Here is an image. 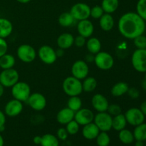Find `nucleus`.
I'll return each instance as SVG.
<instances>
[{
  "label": "nucleus",
  "mask_w": 146,
  "mask_h": 146,
  "mask_svg": "<svg viewBox=\"0 0 146 146\" xmlns=\"http://www.w3.org/2000/svg\"><path fill=\"white\" fill-rule=\"evenodd\" d=\"M118 30L123 36L128 39L143 34L145 22L137 13L127 12L123 14L118 21Z\"/></svg>",
  "instance_id": "f257e3e1"
},
{
  "label": "nucleus",
  "mask_w": 146,
  "mask_h": 146,
  "mask_svg": "<svg viewBox=\"0 0 146 146\" xmlns=\"http://www.w3.org/2000/svg\"><path fill=\"white\" fill-rule=\"evenodd\" d=\"M62 88L64 93L69 97L79 96L83 91L81 80L75 78L73 76L67 77L64 79Z\"/></svg>",
  "instance_id": "f03ea898"
},
{
  "label": "nucleus",
  "mask_w": 146,
  "mask_h": 146,
  "mask_svg": "<svg viewBox=\"0 0 146 146\" xmlns=\"http://www.w3.org/2000/svg\"><path fill=\"white\" fill-rule=\"evenodd\" d=\"M11 95L14 99L24 102L31 95V88L27 83L18 81L11 87Z\"/></svg>",
  "instance_id": "7ed1b4c3"
},
{
  "label": "nucleus",
  "mask_w": 146,
  "mask_h": 146,
  "mask_svg": "<svg viewBox=\"0 0 146 146\" xmlns=\"http://www.w3.org/2000/svg\"><path fill=\"white\" fill-rule=\"evenodd\" d=\"M19 79L18 71L14 68L4 69L0 73V84H2L4 88H10L17 84Z\"/></svg>",
  "instance_id": "20e7f679"
},
{
  "label": "nucleus",
  "mask_w": 146,
  "mask_h": 146,
  "mask_svg": "<svg viewBox=\"0 0 146 146\" xmlns=\"http://www.w3.org/2000/svg\"><path fill=\"white\" fill-rule=\"evenodd\" d=\"M113 117L107 111L99 112L94 115V123L99 128L100 131L108 132L112 129Z\"/></svg>",
  "instance_id": "39448f33"
},
{
  "label": "nucleus",
  "mask_w": 146,
  "mask_h": 146,
  "mask_svg": "<svg viewBox=\"0 0 146 146\" xmlns=\"http://www.w3.org/2000/svg\"><path fill=\"white\" fill-rule=\"evenodd\" d=\"M94 63L99 69L106 71L112 68L114 65L113 57L105 51H100L95 55Z\"/></svg>",
  "instance_id": "423d86ee"
},
{
  "label": "nucleus",
  "mask_w": 146,
  "mask_h": 146,
  "mask_svg": "<svg viewBox=\"0 0 146 146\" xmlns=\"http://www.w3.org/2000/svg\"><path fill=\"white\" fill-rule=\"evenodd\" d=\"M69 12L75 20L88 19L91 14V7L86 3L78 2L72 6Z\"/></svg>",
  "instance_id": "0eeeda50"
},
{
  "label": "nucleus",
  "mask_w": 146,
  "mask_h": 146,
  "mask_svg": "<svg viewBox=\"0 0 146 146\" xmlns=\"http://www.w3.org/2000/svg\"><path fill=\"white\" fill-rule=\"evenodd\" d=\"M131 62L135 70L138 72L145 73L146 71V48H137L133 54Z\"/></svg>",
  "instance_id": "6e6552de"
},
{
  "label": "nucleus",
  "mask_w": 146,
  "mask_h": 146,
  "mask_svg": "<svg viewBox=\"0 0 146 146\" xmlns=\"http://www.w3.org/2000/svg\"><path fill=\"white\" fill-rule=\"evenodd\" d=\"M18 58L24 63H31L36 57V52L34 48L29 44H21L17 51Z\"/></svg>",
  "instance_id": "1a4fd4ad"
},
{
  "label": "nucleus",
  "mask_w": 146,
  "mask_h": 146,
  "mask_svg": "<svg viewBox=\"0 0 146 146\" xmlns=\"http://www.w3.org/2000/svg\"><path fill=\"white\" fill-rule=\"evenodd\" d=\"M127 123L133 126H137L145 121V115L140 108H132L128 109L125 113Z\"/></svg>",
  "instance_id": "9d476101"
},
{
  "label": "nucleus",
  "mask_w": 146,
  "mask_h": 146,
  "mask_svg": "<svg viewBox=\"0 0 146 146\" xmlns=\"http://www.w3.org/2000/svg\"><path fill=\"white\" fill-rule=\"evenodd\" d=\"M38 55L40 60L46 64H53L57 59L56 51L51 46L44 45L40 47L38 51Z\"/></svg>",
  "instance_id": "9b49d317"
},
{
  "label": "nucleus",
  "mask_w": 146,
  "mask_h": 146,
  "mask_svg": "<svg viewBox=\"0 0 146 146\" xmlns=\"http://www.w3.org/2000/svg\"><path fill=\"white\" fill-rule=\"evenodd\" d=\"M89 73V67L86 61L78 60L75 61L71 67V74L75 78L83 80L86 78Z\"/></svg>",
  "instance_id": "f8f14e48"
},
{
  "label": "nucleus",
  "mask_w": 146,
  "mask_h": 146,
  "mask_svg": "<svg viewBox=\"0 0 146 146\" xmlns=\"http://www.w3.org/2000/svg\"><path fill=\"white\" fill-rule=\"evenodd\" d=\"M27 102L33 110L36 111H42L46 106V99L44 95L39 93L31 94Z\"/></svg>",
  "instance_id": "ddd939ff"
},
{
  "label": "nucleus",
  "mask_w": 146,
  "mask_h": 146,
  "mask_svg": "<svg viewBox=\"0 0 146 146\" xmlns=\"http://www.w3.org/2000/svg\"><path fill=\"white\" fill-rule=\"evenodd\" d=\"M94 114L88 108H81L74 115V120L80 125H85L94 121Z\"/></svg>",
  "instance_id": "4468645a"
},
{
  "label": "nucleus",
  "mask_w": 146,
  "mask_h": 146,
  "mask_svg": "<svg viewBox=\"0 0 146 146\" xmlns=\"http://www.w3.org/2000/svg\"><path fill=\"white\" fill-rule=\"evenodd\" d=\"M22 110V102L14 98L6 104L4 107V113L9 117H15L19 115Z\"/></svg>",
  "instance_id": "2eb2a0df"
},
{
  "label": "nucleus",
  "mask_w": 146,
  "mask_h": 146,
  "mask_svg": "<svg viewBox=\"0 0 146 146\" xmlns=\"http://www.w3.org/2000/svg\"><path fill=\"white\" fill-rule=\"evenodd\" d=\"M91 104L93 108L98 113L107 111L109 106L108 99L101 94H96L93 96Z\"/></svg>",
  "instance_id": "dca6fc26"
},
{
  "label": "nucleus",
  "mask_w": 146,
  "mask_h": 146,
  "mask_svg": "<svg viewBox=\"0 0 146 146\" xmlns=\"http://www.w3.org/2000/svg\"><path fill=\"white\" fill-rule=\"evenodd\" d=\"M77 31L79 35L86 38H90L94 31V27L93 23L88 19L81 20L78 21L77 25Z\"/></svg>",
  "instance_id": "f3484780"
},
{
  "label": "nucleus",
  "mask_w": 146,
  "mask_h": 146,
  "mask_svg": "<svg viewBox=\"0 0 146 146\" xmlns=\"http://www.w3.org/2000/svg\"><path fill=\"white\" fill-rule=\"evenodd\" d=\"M100 132L101 131H100L99 128L93 122L84 125L82 128L83 136L84 137V138H86V140H89V141L95 140Z\"/></svg>",
  "instance_id": "a211bd4d"
},
{
  "label": "nucleus",
  "mask_w": 146,
  "mask_h": 146,
  "mask_svg": "<svg viewBox=\"0 0 146 146\" xmlns=\"http://www.w3.org/2000/svg\"><path fill=\"white\" fill-rule=\"evenodd\" d=\"M75 112L68 107L60 110L56 115V121L58 123L66 125L68 123L74 119Z\"/></svg>",
  "instance_id": "6ab92c4d"
},
{
  "label": "nucleus",
  "mask_w": 146,
  "mask_h": 146,
  "mask_svg": "<svg viewBox=\"0 0 146 146\" xmlns=\"http://www.w3.org/2000/svg\"><path fill=\"white\" fill-rule=\"evenodd\" d=\"M74 37L69 33H64L61 34L57 38V44L60 48L67 49L71 47L74 44Z\"/></svg>",
  "instance_id": "aec40b11"
},
{
  "label": "nucleus",
  "mask_w": 146,
  "mask_h": 146,
  "mask_svg": "<svg viewBox=\"0 0 146 146\" xmlns=\"http://www.w3.org/2000/svg\"><path fill=\"white\" fill-rule=\"evenodd\" d=\"M13 25L11 21L5 18H0V38H6L11 35Z\"/></svg>",
  "instance_id": "412c9836"
},
{
  "label": "nucleus",
  "mask_w": 146,
  "mask_h": 146,
  "mask_svg": "<svg viewBox=\"0 0 146 146\" xmlns=\"http://www.w3.org/2000/svg\"><path fill=\"white\" fill-rule=\"evenodd\" d=\"M100 27L105 31H109L114 27V19L111 14L104 13L99 19Z\"/></svg>",
  "instance_id": "4be33fe9"
},
{
  "label": "nucleus",
  "mask_w": 146,
  "mask_h": 146,
  "mask_svg": "<svg viewBox=\"0 0 146 146\" xmlns=\"http://www.w3.org/2000/svg\"><path fill=\"white\" fill-rule=\"evenodd\" d=\"M129 89L128 84L125 82L116 83L111 90V94L114 97H120L123 94H126Z\"/></svg>",
  "instance_id": "5701e85b"
},
{
  "label": "nucleus",
  "mask_w": 146,
  "mask_h": 146,
  "mask_svg": "<svg viewBox=\"0 0 146 146\" xmlns=\"http://www.w3.org/2000/svg\"><path fill=\"white\" fill-rule=\"evenodd\" d=\"M86 48L89 53L96 55L100 52L101 50V42L98 38L96 37L90 38L86 43Z\"/></svg>",
  "instance_id": "b1692460"
},
{
  "label": "nucleus",
  "mask_w": 146,
  "mask_h": 146,
  "mask_svg": "<svg viewBox=\"0 0 146 146\" xmlns=\"http://www.w3.org/2000/svg\"><path fill=\"white\" fill-rule=\"evenodd\" d=\"M127 121L125 119V117L123 114L120 113L118 115H115L113 118L112 121V128H113L115 131L119 132L121 130L125 128L127 125Z\"/></svg>",
  "instance_id": "393cba45"
},
{
  "label": "nucleus",
  "mask_w": 146,
  "mask_h": 146,
  "mask_svg": "<svg viewBox=\"0 0 146 146\" xmlns=\"http://www.w3.org/2000/svg\"><path fill=\"white\" fill-rule=\"evenodd\" d=\"M119 1L118 0H102L101 6L104 13L112 14L115 12L118 8Z\"/></svg>",
  "instance_id": "a878e982"
},
{
  "label": "nucleus",
  "mask_w": 146,
  "mask_h": 146,
  "mask_svg": "<svg viewBox=\"0 0 146 146\" xmlns=\"http://www.w3.org/2000/svg\"><path fill=\"white\" fill-rule=\"evenodd\" d=\"M15 58L11 54H5L0 57V68L3 70L13 68L15 65Z\"/></svg>",
  "instance_id": "bb28decb"
},
{
  "label": "nucleus",
  "mask_w": 146,
  "mask_h": 146,
  "mask_svg": "<svg viewBox=\"0 0 146 146\" xmlns=\"http://www.w3.org/2000/svg\"><path fill=\"white\" fill-rule=\"evenodd\" d=\"M118 138L122 143L125 144V145H129V144L133 143V141H135L133 133L131 131L125 129V128L119 131Z\"/></svg>",
  "instance_id": "cd10ccee"
},
{
  "label": "nucleus",
  "mask_w": 146,
  "mask_h": 146,
  "mask_svg": "<svg viewBox=\"0 0 146 146\" xmlns=\"http://www.w3.org/2000/svg\"><path fill=\"white\" fill-rule=\"evenodd\" d=\"M40 145L41 146H59V140L53 134H44L41 136V142Z\"/></svg>",
  "instance_id": "c85d7f7f"
},
{
  "label": "nucleus",
  "mask_w": 146,
  "mask_h": 146,
  "mask_svg": "<svg viewBox=\"0 0 146 146\" xmlns=\"http://www.w3.org/2000/svg\"><path fill=\"white\" fill-rule=\"evenodd\" d=\"M76 20L70 12H64L58 17V24L63 27H69L73 25Z\"/></svg>",
  "instance_id": "c756f323"
},
{
  "label": "nucleus",
  "mask_w": 146,
  "mask_h": 146,
  "mask_svg": "<svg viewBox=\"0 0 146 146\" xmlns=\"http://www.w3.org/2000/svg\"><path fill=\"white\" fill-rule=\"evenodd\" d=\"M134 138L135 141H146V123H143L135 126L133 131Z\"/></svg>",
  "instance_id": "7c9ffc66"
},
{
  "label": "nucleus",
  "mask_w": 146,
  "mask_h": 146,
  "mask_svg": "<svg viewBox=\"0 0 146 146\" xmlns=\"http://www.w3.org/2000/svg\"><path fill=\"white\" fill-rule=\"evenodd\" d=\"M97 87V81L94 77L87 76L84 78V82L82 83L83 91L85 92H93Z\"/></svg>",
  "instance_id": "2f4dec72"
},
{
  "label": "nucleus",
  "mask_w": 146,
  "mask_h": 146,
  "mask_svg": "<svg viewBox=\"0 0 146 146\" xmlns=\"http://www.w3.org/2000/svg\"><path fill=\"white\" fill-rule=\"evenodd\" d=\"M67 106L68 108L72 110L74 112H76L82 107V101L78 97V96H71L67 102Z\"/></svg>",
  "instance_id": "473e14b6"
},
{
  "label": "nucleus",
  "mask_w": 146,
  "mask_h": 146,
  "mask_svg": "<svg viewBox=\"0 0 146 146\" xmlns=\"http://www.w3.org/2000/svg\"><path fill=\"white\" fill-rule=\"evenodd\" d=\"M98 146H108L111 143V138L107 132L101 131L96 138Z\"/></svg>",
  "instance_id": "72a5a7b5"
},
{
  "label": "nucleus",
  "mask_w": 146,
  "mask_h": 146,
  "mask_svg": "<svg viewBox=\"0 0 146 146\" xmlns=\"http://www.w3.org/2000/svg\"><path fill=\"white\" fill-rule=\"evenodd\" d=\"M79 128L80 125L74 119L70 121L69 123H68L66 124V129L68 135H76V134L78 133V132L79 131Z\"/></svg>",
  "instance_id": "f704fd0d"
},
{
  "label": "nucleus",
  "mask_w": 146,
  "mask_h": 146,
  "mask_svg": "<svg viewBox=\"0 0 146 146\" xmlns=\"http://www.w3.org/2000/svg\"><path fill=\"white\" fill-rule=\"evenodd\" d=\"M137 14L146 21V0H138L136 5Z\"/></svg>",
  "instance_id": "c9c22d12"
},
{
  "label": "nucleus",
  "mask_w": 146,
  "mask_h": 146,
  "mask_svg": "<svg viewBox=\"0 0 146 146\" xmlns=\"http://www.w3.org/2000/svg\"><path fill=\"white\" fill-rule=\"evenodd\" d=\"M133 41L134 44L137 47V48H139V49L146 48V36L143 34L135 37L133 39Z\"/></svg>",
  "instance_id": "e433bc0d"
},
{
  "label": "nucleus",
  "mask_w": 146,
  "mask_h": 146,
  "mask_svg": "<svg viewBox=\"0 0 146 146\" xmlns=\"http://www.w3.org/2000/svg\"><path fill=\"white\" fill-rule=\"evenodd\" d=\"M104 14V11L103 10L102 7L101 6H94V7L91 8V14H90V17L92 18L96 19H98L101 18Z\"/></svg>",
  "instance_id": "4c0bfd02"
},
{
  "label": "nucleus",
  "mask_w": 146,
  "mask_h": 146,
  "mask_svg": "<svg viewBox=\"0 0 146 146\" xmlns=\"http://www.w3.org/2000/svg\"><path fill=\"white\" fill-rule=\"evenodd\" d=\"M121 106L118 104H111V105L108 106V110L107 112L111 115V116H115V115H118V114L121 113Z\"/></svg>",
  "instance_id": "58836bf2"
},
{
  "label": "nucleus",
  "mask_w": 146,
  "mask_h": 146,
  "mask_svg": "<svg viewBox=\"0 0 146 146\" xmlns=\"http://www.w3.org/2000/svg\"><path fill=\"white\" fill-rule=\"evenodd\" d=\"M56 135H57L56 137L58 138V139L62 141H66V140L68 138V132H67L66 129L64 128H60L57 131Z\"/></svg>",
  "instance_id": "ea45409f"
},
{
  "label": "nucleus",
  "mask_w": 146,
  "mask_h": 146,
  "mask_svg": "<svg viewBox=\"0 0 146 146\" xmlns=\"http://www.w3.org/2000/svg\"><path fill=\"white\" fill-rule=\"evenodd\" d=\"M8 49V44L5 38H0V57L7 54Z\"/></svg>",
  "instance_id": "a19ab883"
},
{
  "label": "nucleus",
  "mask_w": 146,
  "mask_h": 146,
  "mask_svg": "<svg viewBox=\"0 0 146 146\" xmlns=\"http://www.w3.org/2000/svg\"><path fill=\"white\" fill-rule=\"evenodd\" d=\"M86 43V38L82 36H77L76 38H74V44H75L77 47H83L85 45Z\"/></svg>",
  "instance_id": "79ce46f5"
},
{
  "label": "nucleus",
  "mask_w": 146,
  "mask_h": 146,
  "mask_svg": "<svg viewBox=\"0 0 146 146\" xmlns=\"http://www.w3.org/2000/svg\"><path fill=\"white\" fill-rule=\"evenodd\" d=\"M128 94L131 98L133 99H135V98H138L139 97L140 93L137 88H129L128 91Z\"/></svg>",
  "instance_id": "37998d69"
},
{
  "label": "nucleus",
  "mask_w": 146,
  "mask_h": 146,
  "mask_svg": "<svg viewBox=\"0 0 146 146\" xmlns=\"http://www.w3.org/2000/svg\"><path fill=\"white\" fill-rule=\"evenodd\" d=\"M6 123V114L0 110V126L4 125Z\"/></svg>",
  "instance_id": "c03bdc74"
},
{
  "label": "nucleus",
  "mask_w": 146,
  "mask_h": 146,
  "mask_svg": "<svg viewBox=\"0 0 146 146\" xmlns=\"http://www.w3.org/2000/svg\"><path fill=\"white\" fill-rule=\"evenodd\" d=\"M33 142L36 144V145H40L41 142V136L39 135H36L33 138Z\"/></svg>",
  "instance_id": "a18cd8bd"
},
{
  "label": "nucleus",
  "mask_w": 146,
  "mask_h": 146,
  "mask_svg": "<svg viewBox=\"0 0 146 146\" xmlns=\"http://www.w3.org/2000/svg\"><path fill=\"white\" fill-rule=\"evenodd\" d=\"M94 58H95L94 54H92L90 53L89 54L86 55V61H88V62H93V61H94Z\"/></svg>",
  "instance_id": "49530a36"
},
{
  "label": "nucleus",
  "mask_w": 146,
  "mask_h": 146,
  "mask_svg": "<svg viewBox=\"0 0 146 146\" xmlns=\"http://www.w3.org/2000/svg\"><path fill=\"white\" fill-rule=\"evenodd\" d=\"M140 109L142 111L143 113L144 114L145 117H146V101H144V102H143L142 104H141Z\"/></svg>",
  "instance_id": "de8ad7c7"
},
{
  "label": "nucleus",
  "mask_w": 146,
  "mask_h": 146,
  "mask_svg": "<svg viewBox=\"0 0 146 146\" xmlns=\"http://www.w3.org/2000/svg\"><path fill=\"white\" fill-rule=\"evenodd\" d=\"M56 56L57 57H61V56H63L64 54V49H62V48H58V49H57L56 51Z\"/></svg>",
  "instance_id": "09e8293b"
},
{
  "label": "nucleus",
  "mask_w": 146,
  "mask_h": 146,
  "mask_svg": "<svg viewBox=\"0 0 146 146\" xmlns=\"http://www.w3.org/2000/svg\"><path fill=\"white\" fill-rule=\"evenodd\" d=\"M4 86L2 84H0V98L4 95Z\"/></svg>",
  "instance_id": "8fccbe9b"
},
{
  "label": "nucleus",
  "mask_w": 146,
  "mask_h": 146,
  "mask_svg": "<svg viewBox=\"0 0 146 146\" xmlns=\"http://www.w3.org/2000/svg\"><path fill=\"white\" fill-rule=\"evenodd\" d=\"M135 146H144L143 141H136V142H135Z\"/></svg>",
  "instance_id": "3c124183"
},
{
  "label": "nucleus",
  "mask_w": 146,
  "mask_h": 146,
  "mask_svg": "<svg viewBox=\"0 0 146 146\" xmlns=\"http://www.w3.org/2000/svg\"><path fill=\"white\" fill-rule=\"evenodd\" d=\"M16 1L19 3H21V4H27L29 1H31V0H16Z\"/></svg>",
  "instance_id": "603ef678"
},
{
  "label": "nucleus",
  "mask_w": 146,
  "mask_h": 146,
  "mask_svg": "<svg viewBox=\"0 0 146 146\" xmlns=\"http://www.w3.org/2000/svg\"><path fill=\"white\" fill-rule=\"evenodd\" d=\"M4 138H3L2 135L0 134V146H4Z\"/></svg>",
  "instance_id": "864d4df0"
},
{
  "label": "nucleus",
  "mask_w": 146,
  "mask_h": 146,
  "mask_svg": "<svg viewBox=\"0 0 146 146\" xmlns=\"http://www.w3.org/2000/svg\"><path fill=\"white\" fill-rule=\"evenodd\" d=\"M142 87H143V88H144V89L146 90V80H144V81H143Z\"/></svg>",
  "instance_id": "5fc2aeb1"
},
{
  "label": "nucleus",
  "mask_w": 146,
  "mask_h": 146,
  "mask_svg": "<svg viewBox=\"0 0 146 146\" xmlns=\"http://www.w3.org/2000/svg\"><path fill=\"white\" fill-rule=\"evenodd\" d=\"M4 130H5V125H1L0 126V133L3 132V131H4Z\"/></svg>",
  "instance_id": "6e6d98bb"
},
{
  "label": "nucleus",
  "mask_w": 146,
  "mask_h": 146,
  "mask_svg": "<svg viewBox=\"0 0 146 146\" xmlns=\"http://www.w3.org/2000/svg\"><path fill=\"white\" fill-rule=\"evenodd\" d=\"M145 80H146V71L145 72Z\"/></svg>",
  "instance_id": "4d7b16f0"
},
{
  "label": "nucleus",
  "mask_w": 146,
  "mask_h": 146,
  "mask_svg": "<svg viewBox=\"0 0 146 146\" xmlns=\"http://www.w3.org/2000/svg\"><path fill=\"white\" fill-rule=\"evenodd\" d=\"M145 145H146V143H145Z\"/></svg>",
  "instance_id": "13d9d810"
}]
</instances>
